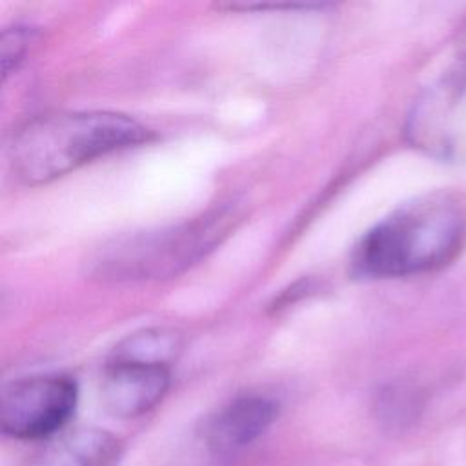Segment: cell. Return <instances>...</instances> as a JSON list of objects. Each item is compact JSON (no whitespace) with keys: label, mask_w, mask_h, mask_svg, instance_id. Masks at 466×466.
Here are the masks:
<instances>
[{"label":"cell","mask_w":466,"mask_h":466,"mask_svg":"<svg viewBox=\"0 0 466 466\" xmlns=\"http://www.w3.org/2000/svg\"><path fill=\"white\" fill-rule=\"evenodd\" d=\"M277 402L266 395H238L208 419L204 441L215 455L228 457L262 437L277 419Z\"/></svg>","instance_id":"52a82bcc"},{"label":"cell","mask_w":466,"mask_h":466,"mask_svg":"<svg viewBox=\"0 0 466 466\" xmlns=\"http://www.w3.org/2000/svg\"><path fill=\"white\" fill-rule=\"evenodd\" d=\"M406 140L441 162L466 160V66L428 86L411 104Z\"/></svg>","instance_id":"277c9868"},{"label":"cell","mask_w":466,"mask_h":466,"mask_svg":"<svg viewBox=\"0 0 466 466\" xmlns=\"http://www.w3.org/2000/svg\"><path fill=\"white\" fill-rule=\"evenodd\" d=\"M151 138L149 127L122 113L56 111L40 115L18 129L9 160L22 182L38 186Z\"/></svg>","instance_id":"7a4b0ae2"},{"label":"cell","mask_w":466,"mask_h":466,"mask_svg":"<svg viewBox=\"0 0 466 466\" xmlns=\"http://www.w3.org/2000/svg\"><path fill=\"white\" fill-rule=\"evenodd\" d=\"M377 411L388 426H402L417 411V395L406 386H388L377 400Z\"/></svg>","instance_id":"30bf717a"},{"label":"cell","mask_w":466,"mask_h":466,"mask_svg":"<svg viewBox=\"0 0 466 466\" xmlns=\"http://www.w3.org/2000/svg\"><path fill=\"white\" fill-rule=\"evenodd\" d=\"M78 400L76 382L60 373L16 379L2 391V431L20 441L53 439L69 422Z\"/></svg>","instance_id":"5b68a950"},{"label":"cell","mask_w":466,"mask_h":466,"mask_svg":"<svg viewBox=\"0 0 466 466\" xmlns=\"http://www.w3.org/2000/svg\"><path fill=\"white\" fill-rule=\"evenodd\" d=\"M120 455L122 442L113 433L76 428L53 437L27 466H116Z\"/></svg>","instance_id":"ba28073f"},{"label":"cell","mask_w":466,"mask_h":466,"mask_svg":"<svg viewBox=\"0 0 466 466\" xmlns=\"http://www.w3.org/2000/svg\"><path fill=\"white\" fill-rule=\"evenodd\" d=\"M182 348V339L175 329L149 328L126 337L111 353L109 359L140 360L171 366Z\"/></svg>","instance_id":"9c48e42d"},{"label":"cell","mask_w":466,"mask_h":466,"mask_svg":"<svg viewBox=\"0 0 466 466\" xmlns=\"http://www.w3.org/2000/svg\"><path fill=\"white\" fill-rule=\"evenodd\" d=\"M169 366L109 359L102 379V400L116 417H140L167 393Z\"/></svg>","instance_id":"8992f818"},{"label":"cell","mask_w":466,"mask_h":466,"mask_svg":"<svg viewBox=\"0 0 466 466\" xmlns=\"http://www.w3.org/2000/svg\"><path fill=\"white\" fill-rule=\"evenodd\" d=\"M235 218V209L224 206L180 224L113 238L93 257L91 273L115 282L173 277L215 249Z\"/></svg>","instance_id":"3957f363"},{"label":"cell","mask_w":466,"mask_h":466,"mask_svg":"<svg viewBox=\"0 0 466 466\" xmlns=\"http://www.w3.org/2000/svg\"><path fill=\"white\" fill-rule=\"evenodd\" d=\"M466 242V202L453 193H430L399 206L368 229L351 255L362 279H399L433 271Z\"/></svg>","instance_id":"6da1fadb"},{"label":"cell","mask_w":466,"mask_h":466,"mask_svg":"<svg viewBox=\"0 0 466 466\" xmlns=\"http://www.w3.org/2000/svg\"><path fill=\"white\" fill-rule=\"evenodd\" d=\"M33 38V29L13 27L5 29L2 35V71L7 76L24 60L27 44Z\"/></svg>","instance_id":"8fae6325"}]
</instances>
